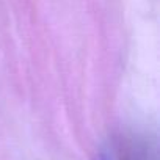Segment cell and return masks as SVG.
<instances>
[{
	"label": "cell",
	"instance_id": "obj_1",
	"mask_svg": "<svg viewBox=\"0 0 160 160\" xmlns=\"http://www.w3.org/2000/svg\"><path fill=\"white\" fill-rule=\"evenodd\" d=\"M99 160H108V158H107V157H104V155H101V157H99Z\"/></svg>",
	"mask_w": 160,
	"mask_h": 160
}]
</instances>
